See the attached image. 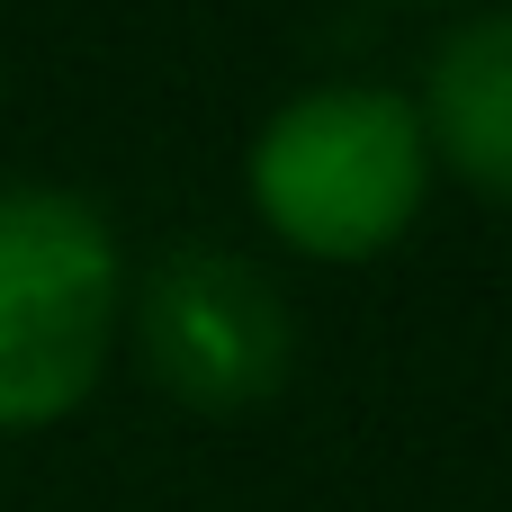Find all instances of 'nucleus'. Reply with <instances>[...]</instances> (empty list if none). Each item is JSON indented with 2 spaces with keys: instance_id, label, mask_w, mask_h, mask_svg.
Returning <instances> with one entry per match:
<instances>
[{
  "instance_id": "nucleus-3",
  "label": "nucleus",
  "mask_w": 512,
  "mask_h": 512,
  "mask_svg": "<svg viewBox=\"0 0 512 512\" xmlns=\"http://www.w3.org/2000/svg\"><path fill=\"white\" fill-rule=\"evenodd\" d=\"M144 378L207 414V423H234V414H261L288 369H297V315H288V288L234 252V243H171L144 279H126V333Z\"/></svg>"
},
{
  "instance_id": "nucleus-1",
  "label": "nucleus",
  "mask_w": 512,
  "mask_h": 512,
  "mask_svg": "<svg viewBox=\"0 0 512 512\" xmlns=\"http://www.w3.org/2000/svg\"><path fill=\"white\" fill-rule=\"evenodd\" d=\"M432 144L405 90L315 81L279 99L243 153L252 216L306 261H378L432 198Z\"/></svg>"
},
{
  "instance_id": "nucleus-4",
  "label": "nucleus",
  "mask_w": 512,
  "mask_h": 512,
  "mask_svg": "<svg viewBox=\"0 0 512 512\" xmlns=\"http://www.w3.org/2000/svg\"><path fill=\"white\" fill-rule=\"evenodd\" d=\"M414 117L432 162H450L486 207H512V9H486L441 36Z\"/></svg>"
},
{
  "instance_id": "nucleus-2",
  "label": "nucleus",
  "mask_w": 512,
  "mask_h": 512,
  "mask_svg": "<svg viewBox=\"0 0 512 512\" xmlns=\"http://www.w3.org/2000/svg\"><path fill=\"white\" fill-rule=\"evenodd\" d=\"M126 333L117 225L54 180H0V432H54Z\"/></svg>"
}]
</instances>
